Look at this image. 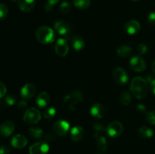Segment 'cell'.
Segmentation results:
<instances>
[{
	"mask_svg": "<svg viewBox=\"0 0 155 154\" xmlns=\"http://www.w3.org/2000/svg\"><path fill=\"white\" fill-rule=\"evenodd\" d=\"M130 89L135 98L143 99L148 95V82L142 77H135L131 82Z\"/></svg>",
	"mask_w": 155,
	"mask_h": 154,
	"instance_id": "1",
	"label": "cell"
},
{
	"mask_svg": "<svg viewBox=\"0 0 155 154\" xmlns=\"http://www.w3.org/2000/svg\"><path fill=\"white\" fill-rule=\"evenodd\" d=\"M36 37L40 43L50 44L54 42L55 35L52 29L46 26H42L36 30Z\"/></svg>",
	"mask_w": 155,
	"mask_h": 154,
	"instance_id": "2",
	"label": "cell"
},
{
	"mask_svg": "<svg viewBox=\"0 0 155 154\" xmlns=\"http://www.w3.org/2000/svg\"><path fill=\"white\" fill-rule=\"evenodd\" d=\"M83 101V94L78 90H75L66 95L64 99L65 105L71 110H75L76 107Z\"/></svg>",
	"mask_w": 155,
	"mask_h": 154,
	"instance_id": "3",
	"label": "cell"
},
{
	"mask_svg": "<svg viewBox=\"0 0 155 154\" xmlns=\"http://www.w3.org/2000/svg\"><path fill=\"white\" fill-rule=\"evenodd\" d=\"M123 130L124 127L122 123L118 121H114L109 124L108 126L106 128V132L107 135L111 138H117L122 134Z\"/></svg>",
	"mask_w": 155,
	"mask_h": 154,
	"instance_id": "4",
	"label": "cell"
},
{
	"mask_svg": "<svg viewBox=\"0 0 155 154\" xmlns=\"http://www.w3.org/2000/svg\"><path fill=\"white\" fill-rule=\"evenodd\" d=\"M41 119L40 112L36 108H30L25 112L24 120L28 124H36Z\"/></svg>",
	"mask_w": 155,
	"mask_h": 154,
	"instance_id": "5",
	"label": "cell"
},
{
	"mask_svg": "<svg viewBox=\"0 0 155 154\" xmlns=\"http://www.w3.org/2000/svg\"><path fill=\"white\" fill-rule=\"evenodd\" d=\"M49 151V146L46 142L40 141L32 145L29 149L30 154H47Z\"/></svg>",
	"mask_w": 155,
	"mask_h": 154,
	"instance_id": "6",
	"label": "cell"
},
{
	"mask_svg": "<svg viewBox=\"0 0 155 154\" xmlns=\"http://www.w3.org/2000/svg\"><path fill=\"white\" fill-rule=\"evenodd\" d=\"M130 65L131 69L136 72H142L146 68V63L139 55L132 57L130 61Z\"/></svg>",
	"mask_w": 155,
	"mask_h": 154,
	"instance_id": "7",
	"label": "cell"
},
{
	"mask_svg": "<svg viewBox=\"0 0 155 154\" xmlns=\"http://www.w3.org/2000/svg\"><path fill=\"white\" fill-rule=\"evenodd\" d=\"M54 50L58 55L61 57H64L68 54V51H69V47H68L67 39L64 38H61L58 39L54 46Z\"/></svg>",
	"mask_w": 155,
	"mask_h": 154,
	"instance_id": "8",
	"label": "cell"
},
{
	"mask_svg": "<svg viewBox=\"0 0 155 154\" xmlns=\"http://www.w3.org/2000/svg\"><path fill=\"white\" fill-rule=\"evenodd\" d=\"M70 124L67 121H57L53 125V131L57 135L64 136L69 131Z\"/></svg>",
	"mask_w": 155,
	"mask_h": 154,
	"instance_id": "9",
	"label": "cell"
},
{
	"mask_svg": "<svg viewBox=\"0 0 155 154\" xmlns=\"http://www.w3.org/2000/svg\"><path fill=\"white\" fill-rule=\"evenodd\" d=\"M113 76L115 82L120 85H125L129 80L128 74L123 68L120 67L114 69L113 72Z\"/></svg>",
	"mask_w": 155,
	"mask_h": 154,
	"instance_id": "10",
	"label": "cell"
},
{
	"mask_svg": "<svg viewBox=\"0 0 155 154\" xmlns=\"http://www.w3.org/2000/svg\"><path fill=\"white\" fill-rule=\"evenodd\" d=\"M36 93V87L33 83H27L22 87L21 91V95L25 99H29L34 97Z\"/></svg>",
	"mask_w": 155,
	"mask_h": 154,
	"instance_id": "11",
	"label": "cell"
},
{
	"mask_svg": "<svg viewBox=\"0 0 155 154\" xmlns=\"http://www.w3.org/2000/svg\"><path fill=\"white\" fill-rule=\"evenodd\" d=\"M15 131V124L10 120H7L0 125V135L3 137H8Z\"/></svg>",
	"mask_w": 155,
	"mask_h": 154,
	"instance_id": "12",
	"label": "cell"
},
{
	"mask_svg": "<svg viewBox=\"0 0 155 154\" xmlns=\"http://www.w3.org/2000/svg\"><path fill=\"white\" fill-rule=\"evenodd\" d=\"M54 28L58 33L63 36H69L71 33V27L67 24L66 22L63 21H57L54 24Z\"/></svg>",
	"mask_w": 155,
	"mask_h": 154,
	"instance_id": "13",
	"label": "cell"
},
{
	"mask_svg": "<svg viewBox=\"0 0 155 154\" xmlns=\"http://www.w3.org/2000/svg\"><path fill=\"white\" fill-rule=\"evenodd\" d=\"M12 146L17 149H23L27 144V140L25 136L22 134H16L12 137L11 140Z\"/></svg>",
	"mask_w": 155,
	"mask_h": 154,
	"instance_id": "14",
	"label": "cell"
},
{
	"mask_svg": "<svg viewBox=\"0 0 155 154\" xmlns=\"http://www.w3.org/2000/svg\"><path fill=\"white\" fill-rule=\"evenodd\" d=\"M124 28H125V30L128 34L135 35L139 33L141 27L139 22H138L137 21H135V20H132L124 25Z\"/></svg>",
	"mask_w": 155,
	"mask_h": 154,
	"instance_id": "15",
	"label": "cell"
},
{
	"mask_svg": "<svg viewBox=\"0 0 155 154\" xmlns=\"http://www.w3.org/2000/svg\"><path fill=\"white\" fill-rule=\"evenodd\" d=\"M83 135H84V131H83V128L80 125H76L71 128V138L73 141H80L83 137Z\"/></svg>",
	"mask_w": 155,
	"mask_h": 154,
	"instance_id": "16",
	"label": "cell"
},
{
	"mask_svg": "<svg viewBox=\"0 0 155 154\" xmlns=\"http://www.w3.org/2000/svg\"><path fill=\"white\" fill-rule=\"evenodd\" d=\"M90 113L93 117L96 119H101L105 114V110L102 104H95L91 107Z\"/></svg>",
	"mask_w": 155,
	"mask_h": 154,
	"instance_id": "17",
	"label": "cell"
},
{
	"mask_svg": "<svg viewBox=\"0 0 155 154\" xmlns=\"http://www.w3.org/2000/svg\"><path fill=\"white\" fill-rule=\"evenodd\" d=\"M19 8L22 11L29 12L34 8L36 2L35 0H18Z\"/></svg>",
	"mask_w": 155,
	"mask_h": 154,
	"instance_id": "18",
	"label": "cell"
},
{
	"mask_svg": "<svg viewBox=\"0 0 155 154\" xmlns=\"http://www.w3.org/2000/svg\"><path fill=\"white\" fill-rule=\"evenodd\" d=\"M71 45L75 51H80L85 47L84 39L78 35H75L71 38Z\"/></svg>",
	"mask_w": 155,
	"mask_h": 154,
	"instance_id": "19",
	"label": "cell"
},
{
	"mask_svg": "<svg viewBox=\"0 0 155 154\" xmlns=\"http://www.w3.org/2000/svg\"><path fill=\"white\" fill-rule=\"evenodd\" d=\"M49 101L50 97L48 94H47L46 92H41L36 98V104L38 107L42 108V107H46L49 103Z\"/></svg>",
	"mask_w": 155,
	"mask_h": 154,
	"instance_id": "20",
	"label": "cell"
},
{
	"mask_svg": "<svg viewBox=\"0 0 155 154\" xmlns=\"http://www.w3.org/2000/svg\"><path fill=\"white\" fill-rule=\"evenodd\" d=\"M133 49L129 45H120L117 48V54L119 57H127L131 54Z\"/></svg>",
	"mask_w": 155,
	"mask_h": 154,
	"instance_id": "21",
	"label": "cell"
},
{
	"mask_svg": "<svg viewBox=\"0 0 155 154\" xmlns=\"http://www.w3.org/2000/svg\"><path fill=\"white\" fill-rule=\"evenodd\" d=\"M139 135L142 138L149 139L151 138L154 135V131L152 129L146 126H143L139 129Z\"/></svg>",
	"mask_w": 155,
	"mask_h": 154,
	"instance_id": "22",
	"label": "cell"
},
{
	"mask_svg": "<svg viewBox=\"0 0 155 154\" xmlns=\"http://www.w3.org/2000/svg\"><path fill=\"white\" fill-rule=\"evenodd\" d=\"M29 135L33 139L39 140L43 137V131L38 127H32L29 129Z\"/></svg>",
	"mask_w": 155,
	"mask_h": 154,
	"instance_id": "23",
	"label": "cell"
},
{
	"mask_svg": "<svg viewBox=\"0 0 155 154\" xmlns=\"http://www.w3.org/2000/svg\"><path fill=\"white\" fill-rule=\"evenodd\" d=\"M74 6L80 10L88 8L91 4V0H73Z\"/></svg>",
	"mask_w": 155,
	"mask_h": 154,
	"instance_id": "24",
	"label": "cell"
},
{
	"mask_svg": "<svg viewBox=\"0 0 155 154\" xmlns=\"http://www.w3.org/2000/svg\"><path fill=\"white\" fill-rule=\"evenodd\" d=\"M96 138V146L100 151H105L107 147V143L105 137L102 136H98Z\"/></svg>",
	"mask_w": 155,
	"mask_h": 154,
	"instance_id": "25",
	"label": "cell"
},
{
	"mask_svg": "<svg viewBox=\"0 0 155 154\" xmlns=\"http://www.w3.org/2000/svg\"><path fill=\"white\" fill-rule=\"evenodd\" d=\"M120 101L124 105H129L132 101L131 95L127 91H124L120 95Z\"/></svg>",
	"mask_w": 155,
	"mask_h": 154,
	"instance_id": "26",
	"label": "cell"
},
{
	"mask_svg": "<svg viewBox=\"0 0 155 154\" xmlns=\"http://www.w3.org/2000/svg\"><path fill=\"white\" fill-rule=\"evenodd\" d=\"M93 130H94V137H97L98 136H100V134L103 131H106V128H104V125L101 123H95L93 125Z\"/></svg>",
	"mask_w": 155,
	"mask_h": 154,
	"instance_id": "27",
	"label": "cell"
},
{
	"mask_svg": "<svg viewBox=\"0 0 155 154\" xmlns=\"http://www.w3.org/2000/svg\"><path fill=\"white\" fill-rule=\"evenodd\" d=\"M55 114H56V110L54 108V107H51L45 109V110L44 111L43 116L46 119H51L52 118H54V116H55Z\"/></svg>",
	"mask_w": 155,
	"mask_h": 154,
	"instance_id": "28",
	"label": "cell"
},
{
	"mask_svg": "<svg viewBox=\"0 0 155 154\" xmlns=\"http://www.w3.org/2000/svg\"><path fill=\"white\" fill-rule=\"evenodd\" d=\"M71 9V5L68 2H63L60 4L59 6V11L62 14L69 13Z\"/></svg>",
	"mask_w": 155,
	"mask_h": 154,
	"instance_id": "29",
	"label": "cell"
},
{
	"mask_svg": "<svg viewBox=\"0 0 155 154\" xmlns=\"http://www.w3.org/2000/svg\"><path fill=\"white\" fill-rule=\"evenodd\" d=\"M8 14V8L5 4L0 3V19H5Z\"/></svg>",
	"mask_w": 155,
	"mask_h": 154,
	"instance_id": "30",
	"label": "cell"
},
{
	"mask_svg": "<svg viewBox=\"0 0 155 154\" xmlns=\"http://www.w3.org/2000/svg\"><path fill=\"white\" fill-rule=\"evenodd\" d=\"M5 101L6 104L9 106H12L15 104L16 102V97L12 94H9V95H6L5 98Z\"/></svg>",
	"mask_w": 155,
	"mask_h": 154,
	"instance_id": "31",
	"label": "cell"
},
{
	"mask_svg": "<svg viewBox=\"0 0 155 154\" xmlns=\"http://www.w3.org/2000/svg\"><path fill=\"white\" fill-rule=\"evenodd\" d=\"M146 119L148 123L155 125V111L150 112L146 115Z\"/></svg>",
	"mask_w": 155,
	"mask_h": 154,
	"instance_id": "32",
	"label": "cell"
},
{
	"mask_svg": "<svg viewBox=\"0 0 155 154\" xmlns=\"http://www.w3.org/2000/svg\"><path fill=\"white\" fill-rule=\"evenodd\" d=\"M148 51V47L145 44H140V45L138 46L137 48V51L139 53V56L142 55V54H145V53Z\"/></svg>",
	"mask_w": 155,
	"mask_h": 154,
	"instance_id": "33",
	"label": "cell"
},
{
	"mask_svg": "<svg viewBox=\"0 0 155 154\" xmlns=\"http://www.w3.org/2000/svg\"><path fill=\"white\" fill-rule=\"evenodd\" d=\"M6 91H7V89H6L5 85L2 82H0V98L5 95Z\"/></svg>",
	"mask_w": 155,
	"mask_h": 154,
	"instance_id": "34",
	"label": "cell"
},
{
	"mask_svg": "<svg viewBox=\"0 0 155 154\" xmlns=\"http://www.w3.org/2000/svg\"><path fill=\"white\" fill-rule=\"evenodd\" d=\"M11 149L8 146L3 145L0 146V154H10Z\"/></svg>",
	"mask_w": 155,
	"mask_h": 154,
	"instance_id": "35",
	"label": "cell"
},
{
	"mask_svg": "<svg viewBox=\"0 0 155 154\" xmlns=\"http://www.w3.org/2000/svg\"><path fill=\"white\" fill-rule=\"evenodd\" d=\"M148 21L151 25H155V12H151L148 14Z\"/></svg>",
	"mask_w": 155,
	"mask_h": 154,
	"instance_id": "36",
	"label": "cell"
},
{
	"mask_svg": "<svg viewBox=\"0 0 155 154\" xmlns=\"http://www.w3.org/2000/svg\"><path fill=\"white\" fill-rule=\"evenodd\" d=\"M137 110L138 111L141 113H146V107H145V106L143 105V104H139V105L137 106Z\"/></svg>",
	"mask_w": 155,
	"mask_h": 154,
	"instance_id": "37",
	"label": "cell"
},
{
	"mask_svg": "<svg viewBox=\"0 0 155 154\" xmlns=\"http://www.w3.org/2000/svg\"><path fill=\"white\" fill-rule=\"evenodd\" d=\"M27 106V103L25 101H20L19 104H18V107H19L20 109H24L26 108Z\"/></svg>",
	"mask_w": 155,
	"mask_h": 154,
	"instance_id": "38",
	"label": "cell"
},
{
	"mask_svg": "<svg viewBox=\"0 0 155 154\" xmlns=\"http://www.w3.org/2000/svg\"><path fill=\"white\" fill-rule=\"evenodd\" d=\"M52 7H53V5H50L49 3L47 2L46 4L45 5V7H44V8H45V11L49 12L52 10Z\"/></svg>",
	"mask_w": 155,
	"mask_h": 154,
	"instance_id": "39",
	"label": "cell"
},
{
	"mask_svg": "<svg viewBox=\"0 0 155 154\" xmlns=\"http://www.w3.org/2000/svg\"><path fill=\"white\" fill-rule=\"evenodd\" d=\"M150 83H151V92L155 95V79H153Z\"/></svg>",
	"mask_w": 155,
	"mask_h": 154,
	"instance_id": "40",
	"label": "cell"
},
{
	"mask_svg": "<svg viewBox=\"0 0 155 154\" xmlns=\"http://www.w3.org/2000/svg\"><path fill=\"white\" fill-rule=\"evenodd\" d=\"M58 2H59V0H48V2H47L49 3V4L51 5H54L57 4Z\"/></svg>",
	"mask_w": 155,
	"mask_h": 154,
	"instance_id": "41",
	"label": "cell"
},
{
	"mask_svg": "<svg viewBox=\"0 0 155 154\" xmlns=\"http://www.w3.org/2000/svg\"><path fill=\"white\" fill-rule=\"evenodd\" d=\"M151 68H152V71L155 74V60L154 62H153L152 65H151Z\"/></svg>",
	"mask_w": 155,
	"mask_h": 154,
	"instance_id": "42",
	"label": "cell"
},
{
	"mask_svg": "<svg viewBox=\"0 0 155 154\" xmlns=\"http://www.w3.org/2000/svg\"><path fill=\"white\" fill-rule=\"evenodd\" d=\"M12 1H13V2H15V1H17V0H12Z\"/></svg>",
	"mask_w": 155,
	"mask_h": 154,
	"instance_id": "43",
	"label": "cell"
},
{
	"mask_svg": "<svg viewBox=\"0 0 155 154\" xmlns=\"http://www.w3.org/2000/svg\"><path fill=\"white\" fill-rule=\"evenodd\" d=\"M133 1H139V0H133Z\"/></svg>",
	"mask_w": 155,
	"mask_h": 154,
	"instance_id": "44",
	"label": "cell"
}]
</instances>
